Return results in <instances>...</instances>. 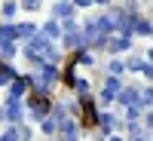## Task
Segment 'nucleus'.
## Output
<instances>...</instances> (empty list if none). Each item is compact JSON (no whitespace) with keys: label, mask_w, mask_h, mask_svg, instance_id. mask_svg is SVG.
Returning <instances> with one entry per match:
<instances>
[{"label":"nucleus","mask_w":153,"mask_h":141,"mask_svg":"<svg viewBox=\"0 0 153 141\" xmlns=\"http://www.w3.org/2000/svg\"><path fill=\"white\" fill-rule=\"evenodd\" d=\"M80 120H83V126H86V129H95V126H98L95 104H92L89 98H83V104H80Z\"/></svg>","instance_id":"1"}]
</instances>
